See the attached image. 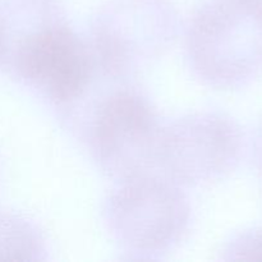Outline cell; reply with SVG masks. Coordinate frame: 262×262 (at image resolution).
<instances>
[{
	"instance_id": "cell-1",
	"label": "cell",
	"mask_w": 262,
	"mask_h": 262,
	"mask_svg": "<svg viewBox=\"0 0 262 262\" xmlns=\"http://www.w3.org/2000/svg\"><path fill=\"white\" fill-rule=\"evenodd\" d=\"M3 56L20 82L68 110L102 72L92 46L69 26L56 0H5Z\"/></svg>"
},
{
	"instance_id": "cell-2",
	"label": "cell",
	"mask_w": 262,
	"mask_h": 262,
	"mask_svg": "<svg viewBox=\"0 0 262 262\" xmlns=\"http://www.w3.org/2000/svg\"><path fill=\"white\" fill-rule=\"evenodd\" d=\"M84 136L97 166L120 182L158 169L163 125L146 96L124 79L91 99Z\"/></svg>"
},
{
	"instance_id": "cell-3",
	"label": "cell",
	"mask_w": 262,
	"mask_h": 262,
	"mask_svg": "<svg viewBox=\"0 0 262 262\" xmlns=\"http://www.w3.org/2000/svg\"><path fill=\"white\" fill-rule=\"evenodd\" d=\"M186 48L204 83L245 87L262 71V18L246 0H210L192 17Z\"/></svg>"
},
{
	"instance_id": "cell-4",
	"label": "cell",
	"mask_w": 262,
	"mask_h": 262,
	"mask_svg": "<svg viewBox=\"0 0 262 262\" xmlns=\"http://www.w3.org/2000/svg\"><path fill=\"white\" fill-rule=\"evenodd\" d=\"M104 220L123 250L152 258L183 239L191 207L178 184L152 173L120 182L105 202Z\"/></svg>"
},
{
	"instance_id": "cell-5",
	"label": "cell",
	"mask_w": 262,
	"mask_h": 262,
	"mask_svg": "<svg viewBox=\"0 0 262 262\" xmlns=\"http://www.w3.org/2000/svg\"><path fill=\"white\" fill-rule=\"evenodd\" d=\"M177 32L169 0H107L92 20L90 43L102 71L130 78L163 56Z\"/></svg>"
},
{
	"instance_id": "cell-6",
	"label": "cell",
	"mask_w": 262,
	"mask_h": 262,
	"mask_svg": "<svg viewBox=\"0 0 262 262\" xmlns=\"http://www.w3.org/2000/svg\"><path fill=\"white\" fill-rule=\"evenodd\" d=\"M245 137L238 123L222 113H193L163 127L158 169L178 186H205L239 164Z\"/></svg>"
},
{
	"instance_id": "cell-7",
	"label": "cell",
	"mask_w": 262,
	"mask_h": 262,
	"mask_svg": "<svg viewBox=\"0 0 262 262\" xmlns=\"http://www.w3.org/2000/svg\"><path fill=\"white\" fill-rule=\"evenodd\" d=\"M45 258V239L37 225L20 215L0 212V261Z\"/></svg>"
},
{
	"instance_id": "cell-8",
	"label": "cell",
	"mask_w": 262,
	"mask_h": 262,
	"mask_svg": "<svg viewBox=\"0 0 262 262\" xmlns=\"http://www.w3.org/2000/svg\"><path fill=\"white\" fill-rule=\"evenodd\" d=\"M223 258L228 261L262 260V229H251L235 235L224 248Z\"/></svg>"
},
{
	"instance_id": "cell-9",
	"label": "cell",
	"mask_w": 262,
	"mask_h": 262,
	"mask_svg": "<svg viewBox=\"0 0 262 262\" xmlns=\"http://www.w3.org/2000/svg\"><path fill=\"white\" fill-rule=\"evenodd\" d=\"M253 154H255V161L262 171V122L257 127L253 138Z\"/></svg>"
},
{
	"instance_id": "cell-10",
	"label": "cell",
	"mask_w": 262,
	"mask_h": 262,
	"mask_svg": "<svg viewBox=\"0 0 262 262\" xmlns=\"http://www.w3.org/2000/svg\"><path fill=\"white\" fill-rule=\"evenodd\" d=\"M246 2H247L262 18V0H246Z\"/></svg>"
},
{
	"instance_id": "cell-11",
	"label": "cell",
	"mask_w": 262,
	"mask_h": 262,
	"mask_svg": "<svg viewBox=\"0 0 262 262\" xmlns=\"http://www.w3.org/2000/svg\"><path fill=\"white\" fill-rule=\"evenodd\" d=\"M3 49H4V38H3V28L2 23H0V59L3 56Z\"/></svg>"
}]
</instances>
